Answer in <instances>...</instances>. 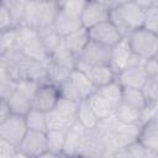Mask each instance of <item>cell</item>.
Returning <instances> with one entry per match:
<instances>
[{"mask_svg": "<svg viewBox=\"0 0 158 158\" xmlns=\"http://www.w3.org/2000/svg\"><path fill=\"white\" fill-rule=\"evenodd\" d=\"M19 151L23 152L30 158H36L40 154L44 153L46 151H48L47 132L28 130L21 144L19 146Z\"/></svg>", "mask_w": 158, "mask_h": 158, "instance_id": "cell-12", "label": "cell"}, {"mask_svg": "<svg viewBox=\"0 0 158 158\" xmlns=\"http://www.w3.org/2000/svg\"><path fill=\"white\" fill-rule=\"evenodd\" d=\"M80 102H77V101H73V100H69V99L60 98L54 110L57 112H59L60 115L65 116V117H69V118H74L75 120Z\"/></svg>", "mask_w": 158, "mask_h": 158, "instance_id": "cell-37", "label": "cell"}, {"mask_svg": "<svg viewBox=\"0 0 158 158\" xmlns=\"http://www.w3.org/2000/svg\"><path fill=\"white\" fill-rule=\"evenodd\" d=\"M15 158H30V157H28L27 154H25L23 152H21V151H17V153H16Z\"/></svg>", "mask_w": 158, "mask_h": 158, "instance_id": "cell-46", "label": "cell"}, {"mask_svg": "<svg viewBox=\"0 0 158 158\" xmlns=\"http://www.w3.org/2000/svg\"><path fill=\"white\" fill-rule=\"evenodd\" d=\"M78 57L67 47L64 43V40L60 42V44L51 53V62L56 63L62 67H67L70 69H75Z\"/></svg>", "mask_w": 158, "mask_h": 158, "instance_id": "cell-23", "label": "cell"}, {"mask_svg": "<svg viewBox=\"0 0 158 158\" xmlns=\"http://www.w3.org/2000/svg\"><path fill=\"white\" fill-rule=\"evenodd\" d=\"M153 118H156V120L158 121V110L156 111V114H154V116H153Z\"/></svg>", "mask_w": 158, "mask_h": 158, "instance_id": "cell-47", "label": "cell"}, {"mask_svg": "<svg viewBox=\"0 0 158 158\" xmlns=\"http://www.w3.org/2000/svg\"><path fill=\"white\" fill-rule=\"evenodd\" d=\"M10 115H11V110L9 107L7 101L6 100H1V104H0V122L6 120Z\"/></svg>", "mask_w": 158, "mask_h": 158, "instance_id": "cell-43", "label": "cell"}, {"mask_svg": "<svg viewBox=\"0 0 158 158\" xmlns=\"http://www.w3.org/2000/svg\"><path fill=\"white\" fill-rule=\"evenodd\" d=\"M137 139L147 151L158 154V121L152 117L144 122L139 130Z\"/></svg>", "mask_w": 158, "mask_h": 158, "instance_id": "cell-16", "label": "cell"}, {"mask_svg": "<svg viewBox=\"0 0 158 158\" xmlns=\"http://www.w3.org/2000/svg\"><path fill=\"white\" fill-rule=\"evenodd\" d=\"M89 104V106L91 107V110L94 111V114L96 115V117L101 121H105L107 118H110L114 115V110L115 107L106 100L104 99L101 95H99L98 93L90 95L88 99H85Z\"/></svg>", "mask_w": 158, "mask_h": 158, "instance_id": "cell-20", "label": "cell"}, {"mask_svg": "<svg viewBox=\"0 0 158 158\" xmlns=\"http://www.w3.org/2000/svg\"><path fill=\"white\" fill-rule=\"evenodd\" d=\"M128 44L135 54H137L143 60L154 58L158 51V35L141 27L133 31L128 37H126Z\"/></svg>", "mask_w": 158, "mask_h": 158, "instance_id": "cell-5", "label": "cell"}, {"mask_svg": "<svg viewBox=\"0 0 158 158\" xmlns=\"http://www.w3.org/2000/svg\"><path fill=\"white\" fill-rule=\"evenodd\" d=\"M154 58L158 60V51H157V53H156V56H154Z\"/></svg>", "mask_w": 158, "mask_h": 158, "instance_id": "cell-48", "label": "cell"}, {"mask_svg": "<svg viewBox=\"0 0 158 158\" xmlns=\"http://www.w3.org/2000/svg\"><path fill=\"white\" fill-rule=\"evenodd\" d=\"M79 60L86 63L90 67L111 64L112 62V47H107L94 41H90L84 51L78 57Z\"/></svg>", "mask_w": 158, "mask_h": 158, "instance_id": "cell-10", "label": "cell"}, {"mask_svg": "<svg viewBox=\"0 0 158 158\" xmlns=\"http://www.w3.org/2000/svg\"><path fill=\"white\" fill-rule=\"evenodd\" d=\"M16 38H17V27L0 31V56L15 49Z\"/></svg>", "mask_w": 158, "mask_h": 158, "instance_id": "cell-36", "label": "cell"}, {"mask_svg": "<svg viewBox=\"0 0 158 158\" xmlns=\"http://www.w3.org/2000/svg\"><path fill=\"white\" fill-rule=\"evenodd\" d=\"M123 104L143 111L147 107V101L143 95L142 89H133V88H123L122 89V101Z\"/></svg>", "mask_w": 158, "mask_h": 158, "instance_id": "cell-25", "label": "cell"}, {"mask_svg": "<svg viewBox=\"0 0 158 158\" xmlns=\"http://www.w3.org/2000/svg\"><path fill=\"white\" fill-rule=\"evenodd\" d=\"M59 99L60 91L58 85L51 81H44L40 84L37 89L33 101V109H37L42 112H49L56 109Z\"/></svg>", "mask_w": 158, "mask_h": 158, "instance_id": "cell-9", "label": "cell"}, {"mask_svg": "<svg viewBox=\"0 0 158 158\" xmlns=\"http://www.w3.org/2000/svg\"><path fill=\"white\" fill-rule=\"evenodd\" d=\"M2 2L10 10V12L12 15V19L15 21L16 27L23 25L25 15H26V4H27V1H21V0H4Z\"/></svg>", "mask_w": 158, "mask_h": 158, "instance_id": "cell-33", "label": "cell"}, {"mask_svg": "<svg viewBox=\"0 0 158 158\" xmlns=\"http://www.w3.org/2000/svg\"><path fill=\"white\" fill-rule=\"evenodd\" d=\"M110 21L116 26L123 38L144 25V9L138 1L114 2L110 12Z\"/></svg>", "mask_w": 158, "mask_h": 158, "instance_id": "cell-1", "label": "cell"}, {"mask_svg": "<svg viewBox=\"0 0 158 158\" xmlns=\"http://www.w3.org/2000/svg\"><path fill=\"white\" fill-rule=\"evenodd\" d=\"M70 80H72V83L74 84V86L77 88V90L79 91V94L81 95V98L84 100L88 99L90 95L95 94L96 90H98V88L95 86L93 80L89 78V75L78 70V69H74L72 72Z\"/></svg>", "mask_w": 158, "mask_h": 158, "instance_id": "cell-22", "label": "cell"}, {"mask_svg": "<svg viewBox=\"0 0 158 158\" xmlns=\"http://www.w3.org/2000/svg\"><path fill=\"white\" fill-rule=\"evenodd\" d=\"M37 35L40 37V40L42 41V43L44 44V47L47 48V51L49 53H52L63 41V37H60L58 35V32L56 31L54 26H47L43 27L41 30L37 31Z\"/></svg>", "mask_w": 158, "mask_h": 158, "instance_id": "cell-27", "label": "cell"}, {"mask_svg": "<svg viewBox=\"0 0 158 158\" xmlns=\"http://www.w3.org/2000/svg\"><path fill=\"white\" fill-rule=\"evenodd\" d=\"M62 158H84L80 154H62Z\"/></svg>", "mask_w": 158, "mask_h": 158, "instance_id": "cell-45", "label": "cell"}, {"mask_svg": "<svg viewBox=\"0 0 158 158\" xmlns=\"http://www.w3.org/2000/svg\"><path fill=\"white\" fill-rule=\"evenodd\" d=\"M58 88H59V91H60V98L69 99V100H73V101H77V102H80V101L84 100L70 79L59 84Z\"/></svg>", "mask_w": 158, "mask_h": 158, "instance_id": "cell-38", "label": "cell"}, {"mask_svg": "<svg viewBox=\"0 0 158 158\" xmlns=\"http://www.w3.org/2000/svg\"><path fill=\"white\" fill-rule=\"evenodd\" d=\"M149 151H147L141 142L135 141L133 143L126 146L125 148L120 149L118 152L115 153L114 158H148L149 156Z\"/></svg>", "mask_w": 158, "mask_h": 158, "instance_id": "cell-31", "label": "cell"}, {"mask_svg": "<svg viewBox=\"0 0 158 158\" xmlns=\"http://www.w3.org/2000/svg\"><path fill=\"white\" fill-rule=\"evenodd\" d=\"M114 2L105 1H85L81 12V23L86 30L110 20V12Z\"/></svg>", "mask_w": 158, "mask_h": 158, "instance_id": "cell-7", "label": "cell"}, {"mask_svg": "<svg viewBox=\"0 0 158 158\" xmlns=\"http://www.w3.org/2000/svg\"><path fill=\"white\" fill-rule=\"evenodd\" d=\"M77 121L85 128V130H95L100 125V120L96 117L91 107L89 106L86 100H83L79 104L78 114H77Z\"/></svg>", "mask_w": 158, "mask_h": 158, "instance_id": "cell-24", "label": "cell"}, {"mask_svg": "<svg viewBox=\"0 0 158 158\" xmlns=\"http://www.w3.org/2000/svg\"><path fill=\"white\" fill-rule=\"evenodd\" d=\"M36 158H62V154H57V153H53V152H49V151H46L44 153L40 154L38 157Z\"/></svg>", "mask_w": 158, "mask_h": 158, "instance_id": "cell-44", "label": "cell"}, {"mask_svg": "<svg viewBox=\"0 0 158 158\" xmlns=\"http://www.w3.org/2000/svg\"><path fill=\"white\" fill-rule=\"evenodd\" d=\"M28 131L25 116L11 114L6 120L0 122V138L7 141L19 148Z\"/></svg>", "mask_w": 158, "mask_h": 158, "instance_id": "cell-6", "label": "cell"}, {"mask_svg": "<svg viewBox=\"0 0 158 158\" xmlns=\"http://www.w3.org/2000/svg\"><path fill=\"white\" fill-rule=\"evenodd\" d=\"M88 75L93 80V83L95 84L96 88H101L104 85H107V84L117 80V73L112 68L111 64H102V65L91 67Z\"/></svg>", "mask_w": 158, "mask_h": 158, "instance_id": "cell-19", "label": "cell"}, {"mask_svg": "<svg viewBox=\"0 0 158 158\" xmlns=\"http://www.w3.org/2000/svg\"><path fill=\"white\" fill-rule=\"evenodd\" d=\"M143 69L147 74V78H158V60L156 58L144 60Z\"/></svg>", "mask_w": 158, "mask_h": 158, "instance_id": "cell-42", "label": "cell"}, {"mask_svg": "<svg viewBox=\"0 0 158 158\" xmlns=\"http://www.w3.org/2000/svg\"><path fill=\"white\" fill-rule=\"evenodd\" d=\"M77 118H69L56 110H52L49 112H46V122H47V131H54V130H68Z\"/></svg>", "mask_w": 158, "mask_h": 158, "instance_id": "cell-28", "label": "cell"}, {"mask_svg": "<svg viewBox=\"0 0 158 158\" xmlns=\"http://www.w3.org/2000/svg\"><path fill=\"white\" fill-rule=\"evenodd\" d=\"M89 36L90 41H94L107 47H115L123 40L120 31L110 20L89 28Z\"/></svg>", "mask_w": 158, "mask_h": 158, "instance_id": "cell-11", "label": "cell"}, {"mask_svg": "<svg viewBox=\"0 0 158 158\" xmlns=\"http://www.w3.org/2000/svg\"><path fill=\"white\" fill-rule=\"evenodd\" d=\"M122 89L123 88L121 86V84L117 80H115L107 85L98 88L96 93L99 95H101L104 99H106L116 109V106H118L122 101Z\"/></svg>", "mask_w": 158, "mask_h": 158, "instance_id": "cell-26", "label": "cell"}, {"mask_svg": "<svg viewBox=\"0 0 158 158\" xmlns=\"http://www.w3.org/2000/svg\"><path fill=\"white\" fill-rule=\"evenodd\" d=\"M26 123L28 130L32 131H42L47 132V122H46V112H42L37 109H32L26 116Z\"/></svg>", "mask_w": 158, "mask_h": 158, "instance_id": "cell-32", "label": "cell"}, {"mask_svg": "<svg viewBox=\"0 0 158 158\" xmlns=\"http://www.w3.org/2000/svg\"><path fill=\"white\" fill-rule=\"evenodd\" d=\"M15 27H16V25H15V21L12 19L10 10L1 1V4H0V31L15 28Z\"/></svg>", "mask_w": 158, "mask_h": 158, "instance_id": "cell-39", "label": "cell"}, {"mask_svg": "<svg viewBox=\"0 0 158 158\" xmlns=\"http://www.w3.org/2000/svg\"><path fill=\"white\" fill-rule=\"evenodd\" d=\"M142 91L146 98L147 106L158 107V78H147Z\"/></svg>", "mask_w": 158, "mask_h": 158, "instance_id": "cell-34", "label": "cell"}, {"mask_svg": "<svg viewBox=\"0 0 158 158\" xmlns=\"http://www.w3.org/2000/svg\"><path fill=\"white\" fill-rule=\"evenodd\" d=\"M64 43L67 44V47L77 56L79 57V54L84 51V48L88 46V43L90 42V36H89V30H86L85 27H81L80 30L68 35L67 37L63 38Z\"/></svg>", "mask_w": 158, "mask_h": 158, "instance_id": "cell-21", "label": "cell"}, {"mask_svg": "<svg viewBox=\"0 0 158 158\" xmlns=\"http://www.w3.org/2000/svg\"><path fill=\"white\" fill-rule=\"evenodd\" d=\"M114 117L125 126H142V111L121 102L114 110Z\"/></svg>", "mask_w": 158, "mask_h": 158, "instance_id": "cell-18", "label": "cell"}, {"mask_svg": "<svg viewBox=\"0 0 158 158\" xmlns=\"http://www.w3.org/2000/svg\"><path fill=\"white\" fill-rule=\"evenodd\" d=\"M20 70H21V77L22 81H35V83H44L48 81V72L47 67L37 60L21 57L20 60Z\"/></svg>", "mask_w": 158, "mask_h": 158, "instance_id": "cell-13", "label": "cell"}, {"mask_svg": "<svg viewBox=\"0 0 158 158\" xmlns=\"http://www.w3.org/2000/svg\"><path fill=\"white\" fill-rule=\"evenodd\" d=\"M40 83L35 81H21L19 83L14 94L6 100L11 114L26 116L33 109V101Z\"/></svg>", "mask_w": 158, "mask_h": 158, "instance_id": "cell-4", "label": "cell"}, {"mask_svg": "<svg viewBox=\"0 0 158 158\" xmlns=\"http://www.w3.org/2000/svg\"><path fill=\"white\" fill-rule=\"evenodd\" d=\"M85 1H63L59 2V10L54 19L53 26L60 37H67L68 35L80 30L81 23V12L84 9Z\"/></svg>", "mask_w": 158, "mask_h": 158, "instance_id": "cell-2", "label": "cell"}, {"mask_svg": "<svg viewBox=\"0 0 158 158\" xmlns=\"http://www.w3.org/2000/svg\"><path fill=\"white\" fill-rule=\"evenodd\" d=\"M143 59L135 54L128 44L127 38H123L120 43L112 47V62L111 65L116 70V73L121 72L122 69L143 65Z\"/></svg>", "mask_w": 158, "mask_h": 158, "instance_id": "cell-8", "label": "cell"}, {"mask_svg": "<svg viewBox=\"0 0 158 158\" xmlns=\"http://www.w3.org/2000/svg\"><path fill=\"white\" fill-rule=\"evenodd\" d=\"M117 81L122 88L142 89L147 81V74L143 69V65L131 67L117 73Z\"/></svg>", "mask_w": 158, "mask_h": 158, "instance_id": "cell-14", "label": "cell"}, {"mask_svg": "<svg viewBox=\"0 0 158 158\" xmlns=\"http://www.w3.org/2000/svg\"><path fill=\"white\" fill-rule=\"evenodd\" d=\"M73 70L74 69H70V68H67V67H62V65H58L56 63L49 62L48 65H47L48 81L59 85V84H62V83H64V81L70 79V75H72Z\"/></svg>", "mask_w": 158, "mask_h": 158, "instance_id": "cell-29", "label": "cell"}, {"mask_svg": "<svg viewBox=\"0 0 158 158\" xmlns=\"http://www.w3.org/2000/svg\"><path fill=\"white\" fill-rule=\"evenodd\" d=\"M19 148L0 138V158H15Z\"/></svg>", "mask_w": 158, "mask_h": 158, "instance_id": "cell-41", "label": "cell"}, {"mask_svg": "<svg viewBox=\"0 0 158 158\" xmlns=\"http://www.w3.org/2000/svg\"><path fill=\"white\" fill-rule=\"evenodd\" d=\"M68 130H54V131H47V147L49 152L63 154L64 149V142Z\"/></svg>", "mask_w": 158, "mask_h": 158, "instance_id": "cell-30", "label": "cell"}, {"mask_svg": "<svg viewBox=\"0 0 158 158\" xmlns=\"http://www.w3.org/2000/svg\"><path fill=\"white\" fill-rule=\"evenodd\" d=\"M20 52L23 57L37 60L42 64H44L46 67L48 65V63L51 62V53L47 51V48L44 47V44L42 43V41L40 40L38 36L31 38L30 41H27L21 48Z\"/></svg>", "mask_w": 158, "mask_h": 158, "instance_id": "cell-15", "label": "cell"}, {"mask_svg": "<svg viewBox=\"0 0 158 158\" xmlns=\"http://www.w3.org/2000/svg\"><path fill=\"white\" fill-rule=\"evenodd\" d=\"M19 83L9 78H0V95L1 100H7L16 90Z\"/></svg>", "mask_w": 158, "mask_h": 158, "instance_id": "cell-40", "label": "cell"}, {"mask_svg": "<svg viewBox=\"0 0 158 158\" xmlns=\"http://www.w3.org/2000/svg\"><path fill=\"white\" fill-rule=\"evenodd\" d=\"M59 10V2L53 1H27L23 25L38 31L52 26Z\"/></svg>", "mask_w": 158, "mask_h": 158, "instance_id": "cell-3", "label": "cell"}, {"mask_svg": "<svg viewBox=\"0 0 158 158\" xmlns=\"http://www.w3.org/2000/svg\"><path fill=\"white\" fill-rule=\"evenodd\" d=\"M143 27L158 35V1H151L144 10Z\"/></svg>", "mask_w": 158, "mask_h": 158, "instance_id": "cell-35", "label": "cell"}, {"mask_svg": "<svg viewBox=\"0 0 158 158\" xmlns=\"http://www.w3.org/2000/svg\"><path fill=\"white\" fill-rule=\"evenodd\" d=\"M85 132L86 130L78 121H75L67 131L63 154H78Z\"/></svg>", "mask_w": 158, "mask_h": 158, "instance_id": "cell-17", "label": "cell"}]
</instances>
